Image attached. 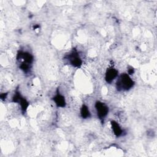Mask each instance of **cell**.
<instances>
[{
    "label": "cell",
    "mask_w": 157,
    "mask_h": 157,
    "mask_svg": "<svg viewBox=\"0 0 157 157\" xmlns=\"http://www.w3.org/2000/svg\"><path fill=\"white\" fill-rule=\"evenodd\" d=\"M134 85V82L126 73L121 74L118 78L116 88L118 91H128Z\"/></svg>",
    "instance_id": "1"
},
{
    "label": "cell",
    "mask_w": 157,
    "mask_h": 157,
    "mask_svg": "<svg viewBox=\"0 0 157 157\" xmlns=\"http://www.w3.org/2000/svg\"><path fill=\"white\" fill-rule=\"evenodd\" d=\"M94 107L96 109L98 117L102 122L104 121V120L105 118L109 113V107L105 103L100 101H97L95 102Z\"/></svg>",
    "instance_id": "2"
},
{
    "label": "cell",
    "mask_w": 157,
    "mask_h": 157,
    "mask_svg": "<svg viewBox=\"0 0 157 157\" xmlns=\"http://www.w3.org/2000/svg\"><path fill=\"white\" fill-rule=\"evenodd\" d=\"M66 59L69 64L72 65L73 67H80L82 64V60L75 49L72 50L68 55H67L66 56Z\"/></svg>",
    "instance_id": "3"
},
{
    "label": "cell",
    "mask_w": 157,
    "mask_h": 157,
    "mask_svg": "<svg viewBox=\"0 0 157 157\" xmlns=\"http://www.w3.org/2000/svg\"><path fill=\"white\" fill-rule=\"evenodd\" d=\"M17 60H22L21 63H25L30 65L32 64L34 61V57L31 53L28 52L19 51L17 53Z\"/></svg>",
    "instance_id": "4"
},
{
    "label": "cell",
    "mask_w": 157,
    "mask_h": 157,
    "mask_svg": "<svg viewBox=\"0 0 157 157\" xmlns=\"http://www.w3.org/2000/svg\"><path fill=\"white\" fill-rule=\"evenodd\" d=\"M118 76V71L113 67L107 68L105 74V80L107 83H111Z\"/></svg>",
    "instance_id": "5"
},
{
    "label": "cell",
    "mask_w": 157,
    "mask_h": 157,
    "mask_svg": "<svg viewBox=\"0 0 157 157\" xmlns=\"http://www.w3.org/2000/svg\"><path fill=\"white\" fill-rule=\"evenodd\" d=\"M52 99L58 107L64 108L66 105L65 98L63 94H61L59 93V91L58 90V89L57 90L56 93L55 94V96H53Z\"/></svg>",
    "instance_id": "6"
},
{
    "label": "cell",
    "mask_w": 157,
    "mask_h": 157,
    "mask_svg": "<svg viewBox=\"0 0 157 157\" xmlns=\"http://www.w3.org/2000/svg\"><path fill=\"white\" fill-rule=\"evenodd\" d=\"M110 124H111V127H112L113 132L117 137H118L122 136L123 130L122 129L120 125L116 121L112 120L110 121Z\"/></svg>",
    "instance_id": "7"
},
{
    "label": "cell",
    "mask_w": 157,
    "mask_h": 157,
    "mask_svg": "<svg viewBox=\"0 0 157 157\" xmlns=\"http://www.w3.org/2000/svg\"><path fill=\"white\" fill-rule=\"evenodd\" d=\"M80 115L82 118L86 119L91 117V113L89 108L85 104H83L80 108Z\"/></svg>",
    "instance_id": "8"
},
{
    "label": "cell",
    "mask_w": 157,
    "mask_h": 157,
    "mask_svg": "<svg viewBox=\"0 0 157 157\" xmlns=\"http://www.w3.org/2000/svg\"><path fill=\"white\" fill-rule=\"evenodd\" d=\"M18 104L20 105L21 110L23 113H25L26 111V110L28 109V108L29 107V102L23 97H22L20 99V101L18 102Z\"/></svg>",
    "instance_id": "9"
},
{
    "label": "cell",
    "mask_w": 157,
    "mask_h": 157,
    "mask_svg": "<svg viewBox=\"0 0 157 157\" xmlns=\"http://www.w3.org/2000/svg\"><path fill=\"white\" fill-rule=\"evenodd\" d=\"M134 69L132 68V67H131L130 69H128V74H129V75H131V74H132L133 73H134Z\"/></svg>",
    "instance_id": "10"
},
{
    "label": "cell",
    "mask_w": 157,
    "mask_h": 157,
    "mask_svg": "<svg viewBox=\"0 0 157 157\" xmlns=\"http://www.w3.org/2000/svg\"><path fill=\"white\" fill-rule=\"evenodd\" d=\"M39 28V25H35V26H33V29H36V28Z\"/></svg>",
    "instance_id": "11"
}]
</instances>
